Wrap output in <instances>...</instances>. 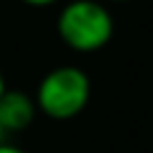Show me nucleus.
I'll use <instances>...</instances> for the list:
<instances>
[{"label": "nucleus", "mask_w": 153, "mask_h": 153, "mask_svg": "<svg viewBox=\"0 0 153 153\" xmlns=\"http://www.w3.org/2000/svg\"><path fill=\"white\" fill-rule=\"evenodd\" d=\"M91 100V79L81 67L60 65L43 74L36 86V110L55 122L74 120Z\"/></svg>", "instance_id": "nucleus-1"}, {"label": "nucleus", "mask_w": 153, "mask_h": 153, "mask_svg": "<svg viewBox=\"0 0 153 153\" xmlns=\"http://www.w3.org/2000/svg\"><path fill=\"white\" fill-rule=\"evenodd\" d=\"M55 29L69 50L96 53L110 43L115 33V19L98 0H69L60 10Z\"/></svg>", "instance_id": "nucleus-2"}, {"label": "nucleus", "mask_w": 153, "mask_h": 153, "mask_svg": "<svg viewBox=\"0 0 153 153\" xmlns=\"http://www.w3.org/2000/svg\"><path fill=\"white\" fill-rule=\"evenodd\" d=\"M38 110L36 103L29 93L17 91V88H7L0 98V124L7 134H19L24 129H29L36 120Z\"/></svg>", "instance_id": "nucleus-3"}, {"label": "nucleus", "mask_w": 153, "mask_h": 153, "mask_svg": "<svg viewBox=\"0 0 153 153\" xmlns=\"http://www.w3.org/2000/svg\"><path fill=\"white\" fill-rule=\"evenodd\" d=\"M19 2H24L29 7H50V5H55L60 0H19Z\"/></svg>", "instance_id": "nucleus-4"}, {"label": "nucleus", "mask_w": 153, "mask_h": 153, "mask_svg": "<svg viewBox=\"0 0 153 153\" xmlns=\"http://www.w3.org/2000/svg\"><path fill=\"white\" fill-rule=\"evenodd\" d=\"M0 153H26V151L14 143H0Z\"/></svg>", "instance_id": "nucleus-5"}, {"label": "nucleus", "mask_w": 153, "mask_h": 153, "mask_svg": "<svg viewBox=\"0 0 153 153\" xmlns=\"http://www.w3.org/2000/svg\"><path fill=\"white\" fill-rule=\"evenodd\" d=\"M7 136H10V134H7V131L2 129V124H0V143H7Z\"/></svg>", "instance_id": "nucleus-6"}, {"label": "nucleus", "mask_w": 153, "mask_h": 153, "mask_svg": "<svg viewBox=\"0 0 153 153\" xmlns=\"http://www.w3.org/2000/svg\"><path fill=\"white\" fill-rule=\"evenodd\" d=\"M5 91H7V86H5V76H2V72H0V98H2Z\"/></svg>", "instance_id": "nucleus-7"}, {"label": "nucleus", "mask_w": 153, "mask_h": 153, "mask_svg": "<svg viewBox=\"0 0 153 153\" xmlns=\"http://www.w3.org/2000/svg\"><path fill=\"white\" fill-rule=\"evenodd\" d=\"M110 2H129V0H110Z\"/></svg>", "instance_id": "nucleus-8"}]
</instances>
